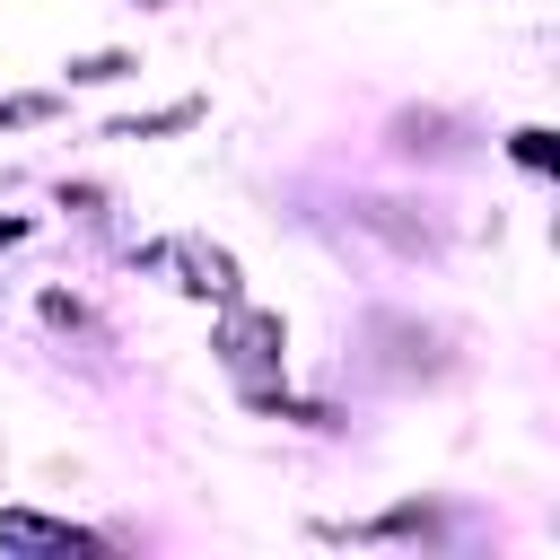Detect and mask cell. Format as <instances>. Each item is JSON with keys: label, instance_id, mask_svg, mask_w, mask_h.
<instances>
[{"label": "cell", "instance_id": "277c9868", "mask_svg": "<svg viewBox=\"0 0 560 560\" xmlns=\"http://www.w3.org/2000/svg\"><path fill=\"white\" fill-rule=\"evenodd\" d=\"M516 158L525 166H551V131H516Z\"/></svg>", "mask_w": 560, "mask_h": 560}, {"label": "cell", "instance_id": "6da1fadb", "mask_svg": "<svg viewBox=\"0 0 560 560\" xmlns=\"http://www.w3.org/2000/svg\"><path fill=\"white\" fill-rule=\"evenodd\" d=\"M219 359H228V376L254 394V402H280V315H228V332H219Z\"/></svg>", "mask_w": 560, "mask_h": 560}, {"label": "cell", "instance_id": "3957f363", "mask_svg": "<svg viewBox=\"0 0 560 560\" xmlns=\"http://www.w3.org/2000/svg\"><path fill=\"white\" fill-rule=\"evenodd\" d=\"M0 542L9 551H96V534H79L61 516H26V508H0Z\"/></svg>", "mask_w": 560, "mask_h": 560}, {"label": "cell", "instance_id": "7a4b0ae2", "mask_svg": "<svg viewBox=\"0 0 560 560\" xmlns=\"http://www.w3.org/2000/svg\"><path fill=\"white\" fill-rule=\"evenodd\" d=\"M140 262L166 271V280L192 289V298H236V262H228L219 245H201V236H166V245H149Z\"/></svg>", "mask_w": 560, "mask_h": 560}]
</instances>
